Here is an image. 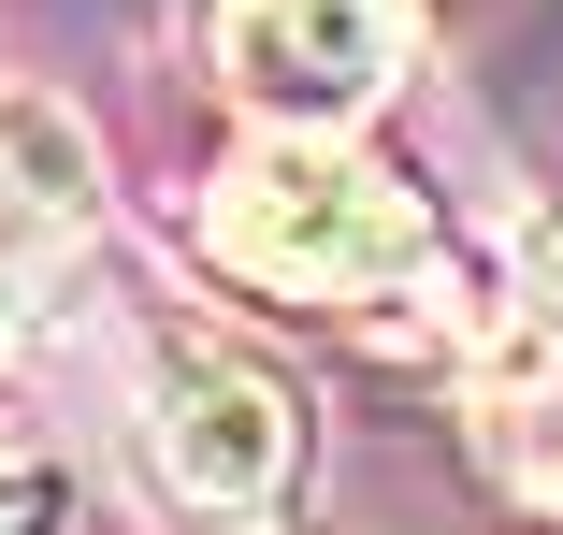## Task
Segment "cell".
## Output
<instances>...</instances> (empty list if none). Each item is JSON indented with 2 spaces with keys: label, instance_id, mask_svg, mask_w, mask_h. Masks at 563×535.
Instances as JSON below:
<instances>
[{
  "label": "cell",
  "instance_id": "4",
  "mask_svg": "<svg viewBox=\"0 0 563 535\" xmlns=\"http://www.w3.org/2000/svg\"><path fill=\"white\" fill-rule=\"evenodd\" d=\"M87 188H101L87 131L58 117L44 87H0V247H44V232H73V218H87Z\"/></svg>",
  "mask_w": 563,
  "mask_h": 535
},
{
  "label": "cell",
  "instance_id": "5",
  "mask_svg": "<svg viewBox=\"0 0 563 535\" xmlns=\"http://www.w3.org/2000/svg\"><path fill=\"white\" fill-rule=\"evenodd\" d=\"M477 435H492V463H506V492H534V506H563V334H549L534 362H506V376L477 391Z\"/></svg>",
  "mask_w": 563,
  "mask_h": 535
},
{
  "label": "cell",
  "instance_id": "2",
  "mask_svg": "<svg viewBox=\"0 0 563 535\" xmlns=\"http://www.w3.org/2000/svg\"><path fill=\"white\" fill-rule=\"evenodd\" d=\"M202 58L261 131H347L405 73V0H217Z\"/></svg>",
  "mask_w": 563,
  "mask_h": 535
},
{
  "label": "cell",
  "instance_id": "1",
  "mask_svg": "<svg viewBox=\"0 0 563 535\" xmlns=\"http://www.w3.org/2000/svg\"><path fill=\"white\" fill-rule=\"evenodd\" d=\"M202 247L289 290V304H419L433 290V218L419 188L332 131H261L202 203Z\"/></svg>",
  "mask_w": 563,
  "mask_h": 535
},
{
  "label": "cell",
  "instance_id": "8",
  "mask_svg": "<svg viewBox=\"0 0 563 535\" xmlns=\"http://www.w3.org/2000/svg\"><path fill=\"white\" fill-rule=\"evenodd\" d=\"M534 318H549V334H563V203H549V218H534Z\"/></svg>",
  "mask_w": 563,
  "mask_h": 535
},
{
  "label": "cell",
  "instance_id": "7",
  "mask_svg": "<svg viewBox=\"0 0 563 535\" xmlns=\"http://www.w3.org/2000/svg\"><path fill=\"white\" fill-rule=\"evenodd\" d=\"M30 304H44V247H0V362L30 348Z\"/></svg>",
  "mask_w": 563,
  "mask_h": 535
},
{
  "label": "cell",
  "instance_id": "3",
  "mask_svg": "<svg viewBox=\"0 0 563 535\" xmlns=\"http://www.w3.org/2000/svg\"><path fill=\"white\" fill-rule=\"evenodd\" d=\"M145 449H159V492L188 521H261L303 463V419L246 348H159L145 362Z\"/></svg>",
  "mask_w": 563,
  "mask_h": 535
},
{
  "label": "cell",
  "instance_id": "6",
  "mask_svg": "<svg viewBox=\"0 0 563 535\" xmlns=\"http://www.w3.org/2000/svg\"><path fill=\"white\" fill-rule=\"evenodd\" d=\"M0 535H73V478L15 449V463H0Z\"/></svg>",
  "mask_w": 563,
  "mask_h": 535
}]
</instances>
